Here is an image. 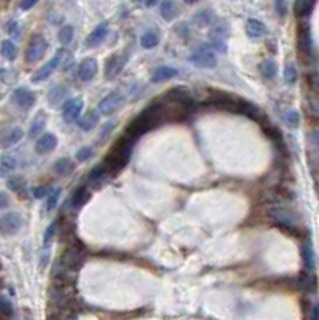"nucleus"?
Returning a JSON list of instances; mask_svg holds the SVG:
<instances>
[{
	"label": "nucleus",
	"mask_w": 319,
	"mask_h": 320,
	"mask_svg": "<svg viewBox=\"0 0 319 320\" xmlns=\"http://www.w3.org/2000/svg\"><path fill=\"white\" fill-rule=\"evenodd\" d=\"M167 98L172 99L174 102H177L178 106H189V104H191V101H193L191 93H189L186 88H180V86H178V88L170 90L169 94H167Z\"/></svg>",
	"instance_id": "17"
},
{
	"label": "nucleus",
	"mask_w": 319,
	"mask_h": 320,
	"mask_svg": "<svg viewBox=\"0 0 319 320\" xmlns=\"http://www.w3.org/2000/svg\"><path fill=\"white\" fill-rule=\"evenodd\" d=\"M189 63L201 67V69H213L217 66L218 59H217V55H215V50L212 47L201 45L191 51V55H189Z\"/></svg>",
	"instance_id": "2"
},
{
	"label": "nucleus",
	"mask_w": 319,
	"mask_h": 320,
	"mask_svg": "<svg viewBox=\"0 0 319 320\" xmlns=\"http://www.w3.org/2000/svg\"><path fill=\"white\" fill-rule=\"evenodd\" d=\"M98 72V63L95 58H85L84 61H81L79 69H77V77L82 82H90Z\"/></svg>",
	"instance_id": "10"
},
{
	"label": "nucleus",
	"mask_w": 319,
	"mask_h": 320,
	"mask_svg": "<svg viewBox=\"0 0 319 320\" xmlns=\"http://www.w3.org/2000/svg\"><path fill=\"white\" fill-rule=\"evenodd\" d=\"M140 43H141V47L146 48V50H151L154 47H157L159 45V34L154 32V31L144 32L140 39Z\"/></svg>",
	"instance_id": "28"
},
{
	"label": "nucleus",
	"mask_w": 319,
	"mask_h": 320,
	"mask_svg": "<svg viewBox=\"0 0 319 320\" xmlns=\"http://www.w3.org/2000/svg\"><path fill=\"white\" fill-rule=\"evenodd\" d=\"M66 93H67V90L64 88L63 85H55L53 88L48 91V102L51 106H58L59 102L64 101ZM63 104H64V102H63Z\"/></svg>",
	"instance_id": "22"
},
{
	"label": "nucleus",
	"mask_w": 319,
	"mask_h": 320,
	"mask_svg": "<svg viewBox=\"0 0 319 320\" xmlns=\"http://www.w3.org/2000/svg\"><path fill=\"white\" fill-rule=\"evenodd\" d=\"M12 102L15 108H18L20 111H29L32 106L36 104V94H34L29 88H24L20 86L12 93Z\"/></svg>",
	"instance_id": "6"
},
{
	"label": "nucleus",
	"mask_w": 319,
	"mask_h": 320,
	"mask_svg": "<svg viewBox=\"0 0 319 320\" xmlns=\"http://www.w3.org/2000/svg\"><path fill=\"white\" fill-rule=\"evenodd\" d=\"M309 140H311V143L316 146V148H319V130H314V132L309 135Z\"/></svg>",
	"instance_id": "46"
},
{
	"label": "nucleus",
	"mask_w": 319,
	"mask_h": 320,
	"mask_svg": "<svg viewBox=\"0 0 319 320\" xmlns=\"http://www.w3.org/2000/svg\"><path fill=\"white\" fill-rule=\"evenodd\" d=\"M260 72L266 80H273L276 74H278V64H276V61L271 58L265 59V61L260 63Z\"/></svg>",
	"instance_id": "21"
},
{
	"label": "nucleus",
	"mask_w": 319,
	"mask_h": 320,
	"mask_svg": "<svg viewBox=\"0 0 319 320\" xmlns=\"http://www.w3.org/2000/svg\"><path fill=\"white\" fill-rule=\"evenodd\" d=\"M273 216H274L276 221L282 223L284 226L289 228V229H292V228L295 226V221H297L295 215L292 213V211H289L287 208H274L273 210Z\"/></svg>",
	"instance_id": "18"
},
{
	"label": "nucleus",
	"mask_w": 319,
	"mask_h": 320,
	"mask_svg": "<svg viewBox=\"0 0 319 320\" xmlns=\"http://www.w3.org/2000/svg\"><path fill=\"white\" fill-rule=\"evenodd\" d=\"M15 310H13V304L10 302V299L0 295V315H4L5 318L13 317Z\"/></svg>",
	"instance_id": "34"
},
{
	"label": "nucleus",
	"mask_w": 319,
	"mask_h": 320,
	"mask_svg": "<svg viewBox=\"0 0 319 320\" xmlns=\"http://www.w3.org/2000/svg\"><path fill=\"white\" fill-rule=\"evenodd\" d=\"M316 0H295V5H294V10L295 15L298 18H305L309 13H311L313 7H314Z\"/></svg>",
	"instance_id": "25"
},
{
	"label": "nucleus",
	"mask_w": 319,
	"mask_h": 320,
	"mask_svg": "<svg viewBox=\"0 0 319 320\" xmlns=\"http://www.w3.org/2000/svg\"><path fill=\"white\" fill-rule=\"evenodd\" d=\"M7 32L10 34V36L13 39H18L20 37V34H21V29H20V24L18 21H10L7 26Z\"/></svg>",
	"instance_id": "38"
},
{
	"label": "nucleus",
	"mask_w": 319,
	"mask_h": 320,
	"mask_svg": "<svg viewBox=\"0 0 319 320\" xmlns=\"http://www.w3.org/2000/svg\"><path fill=\"white\" fill-rule=\"evenodd\" d=\"M89 200V191L85 187H81L77 189V191L74 192V197H72V205L75 206V208H79V206H82L85 202Z\"/></svg>",
	"instance_id": "35"
},
{
	"label": "nucleus",
	"mask_w": 319,
	"mask_h": 320,
	"mask_svg": "<svg viewBox=\"0 0 319 320\" xmlns=\"http://www.w3.org/2000/svg\"><path fill=\"white\" fill-rule=\"evenodd\" d=\"M0 51H2V56L8 61H15L16 56H18V48L12 40H4L2 45H0Z\"/></svg>",
	"instance_id": "27"
},
{
	"label": "nucleus",
	"mask_w": 319,
	"mask_h": 320,
	"mask_svg": "<svg viewBox=\"0 0 319 320\" xmlns=\"http://www.w3.org/2000/svg\"><path fill=\"white\" fill-rule=\"evenodd\" d=\"M58 146V138L53 133H44L36 141V152L39 154H48L55 151Z\"/></svg>",
	"instance_id": "13"
},
{
	"label": "nucleus",
	"mask_w": 319,
	"mask_h": 320,
	"mask_svg": "<svg viewBox=\"0 0 319 320\" xmlns=\"http://www.w3.org/2000/svg\"><path fill=\"white\" fill-rule=\"evenodd\" d=\"M55 173L59 176H66V175H71V171L74 170V163L69 160L67 157H63V159H59L56 163H55V167H53Z\"/></svg>",
	"instance_id": "29"
},
{
	"label": "nucleus",
	"mask_w": 319,
	"mask_h": 320,
	"mask_svg": "<svg viewBox=\"0 0 319 320\" xmlns=\"http://www.w3.org/2000/svg\"><path fill=\"white\" fill-rule=\"evenodd\" d=\"M185 4H188V5H193V4H196V2H199V0H183Z\"/></svg>",
	"instance_id": "51"
},
{
	"label": "nucleus",
	"mask_w": 319,
	"mask_h": 320,
	"mask_svg": "<svg viewBox=\"0 0 319 320\" xmlns=\"http://www.w3.org/2000/svg\"><path fill=\"white\" fill-rule=\"evenodd\" d=\"M18 167V162L10 154H4L0 155V176H5L8 173H12L13 170H16Z\"/></svg>",
	"instance_id": "20"
},
{
	"label": "nucleus",
	"mask_w": 319,
	"mask_h": 320,
	"mask_svg": "<svg viewBox=\"0 0 319 320\" xmlns=\"http://www.w3.org/2000/svg\"><path fill=\"white\" fill-rule=\"evenodd\" d=\"M157 2H159V0H146V5H148V7H154Z\"/></svg>",
	"instance_id": "50"
},
{
	"label": "nucleus",
	"mask_w": 319,
	"mask_h": 320,
	"mask_svg": "<svg viewBox=\"0 0 319 320\" xmlns=\"http://www.w3.org/2000/svg\"><path fill=\"white\" fill-rule=\"evenodd\" d=\"M77 124H79V127L84 130V132H90L92 128L97 127V124H98V116L95 114V112H89V114H85L82 119L77 120Z\"/></svg>",
	"instance_id": "30"
},
{
	"label": "nucleus",
	"mask_w": 319,
	"mask_h": 320,
	"mask_svg": "<svg viewBox=\"0 0 319 320\" xmlns=\"http://www.w3.org/2000/svg\"><path fill=\"white\" fill-rule=\"evenodd\" d=\"M128 56L127 55H113L106 63V77L108 79H114L117 74H120L122 67L125 66Z\"/></svg>",
	"instance_id": "14"
},
{
	"label": "nucleus",
	"mask_w": 319,
	"mask_h": 320,
	"mask_svg": "<svg viewBox=\"0 0 319 320\" xmlns=\"http://www.w3.org/2000/svg\"><path fill=\"white\" fill-rule=\"evenodd\" d=\"M47 48H48V43L45 40V37L42 36V34H34V36L29 39L28 43V48H26V55L24 59L28 64H34L40 61L44 55L47 53Z\"/></svg>",
	"instance_id": "3"
},
{
	"label": "nucleus",
	"mask_w": 319,
	"mask_h": 320,
	"mask_svg": "<svg viewBox=\"0 0 319 320\" xmlns=\"http://www.w3.org/2000/svg\"><path fill=\"white\" fill-rule=\"evenodd\" d=\"M58 39H59V42L63 43V45H69V43H71L72 39H74V28H72V26H69V24L63 26V28L59 29V32H58Z\"/></svg>",
	"instance_id": "31"
},
{
	"label": "nucleus",
	"mask_w": 319,
	"mask_h": 320,
	"mask_svg": "<svg viewBox=\"0 0 319 320\" xmlns=\"http://www.w3.org/2000/svg\"><path fill=\"white\" fill-rule=\"evenodd\" d=\"M75 157H77V160H79V162L89 160L92 157V148H81L79 151H77Z\"/></svg>",
	"instance_id": "40"
},
{
	"label": "nucleus",
	"mask_w": 319,
	"mask_h": 320,
	"mask_svg": "<svg viewBox=\"0 0 319 320\" xmlns=\"http://www.w3.org/2000/svg\"><path fill=\"white\" fill-rule=\"evenodd\" d=\"M23 226V216L18 211H8L0 216V232L4 236L16 234Z\"/></svg>",
	"instance_id": "5"
},
{
	"label": "nucleus",
	"mask_w": 319,
	"mask_h": 320,
	"mask_svg": "<svg viewBox=\"0 0 319 320\" xmlns=\"http://www.w3.org/2000/svg\"><path fill=\"white\" fill-rule=\"evenodd\" d=\"M7 205H8V195L0 191V208H2V206H7Z\"/></svg>",
	"instance_id": "48"
},
{
	"label": "nucleus",
	"mask_w": 319,
	"mask_h": 320,
	"mask_svg": "<svg viewBox=\"0 0 319 320\" xmlns=\"http://www.w3.org/2000/svg\"><path fill=\"white\" fill-rule=\"evenodd\" d=\"M64 53H66L64 50H58L56 55H55L53 58H51L50 61H47L44 66H42L40 69H37V71L32 74L31 80H32L34 83H39V82H44V80L50 79V75L53 74V72L56 71V69L59 67V63H61V59H63Z\"/></svg>",
	"instance_id": "4"
},
{
	"label": "nucleus",
	"mask_w": 319,
	"mask_h": 320,
	"mask_svg": "<svg viewBox=\"0 0 319 320\" xmlns=\"http://www.w3.org/2000/svg\"><path fill=\"white\" fill-rule=\"evenodd\" d=\"M177 13H178V8L174 0H164L161 4V15L166 21H172L177 16Z\"/></svg>",
	"instance_id": "24"
},
{
	"label": "nucleus",
	"mask_w": 319,
	"mask_h": 320,
	"mask_svg": "<svg viewBox=\"0 0 319 320\" xmlns=\"http://www.w3.org/2000/svg\"><path fill=\"white\" fill-rule=\"evenodd\" d=\"M23 135H24L23 128L16 125L0 130V148H12L13 144L21 141Z\"/></svg>",
	"instance_id": "9"
},
{
	"label": "nucleus",
	"mask_w": 319,
	"mask_h": 320,
	"mask_svg": "<svg viewBox=\"0 0 319 320\" xmlns=\"http://www.w3.org/2000/svg\"><path fill=\"white\" fill-rule=\"evenodd\" d=\"M108 31H109V24L108 21L105 23H100L97 28H95L90 34H89V37H87V47L93 48V47H98L101 45L103 42H105L106 36H108Z\"/></svg>",
	"instance_id": "12"
},
{
	"label": "nucleus",
	"mask_w": 319,
	"mask_h": 320,
	"mask_svg": "<svg viewBox=\"0 0 319 320\" xmlns=\"http://www.w3.org/2000/svg\"><path fill=\"white\" fill-rule=\"evenodd\" d=\"M284 124H286L289 128H297L300 125V114L298 111L290 109L284 114Z\"/></svg>",
	"instance_id": "32"
},
{
	"label": "nucleus",
	"mask_w": 319,
	"mask_h": 320,
	"mask_svg": "<svg viewBox=\"0 0 319 320\" xmlns=\"http://www.w3.org/2000/svg\"><path fill=\"white\" fill-rule=\"evenodd\" d=\"M84 109V99L82 98H71L63 104V119L64 122L72 124L77 119H81V112Z\"/></svg>",
	"instance_id": "7"
},
{
	"label": "nucleus",
	"mask_w": 319,
	"mask_h": 320,
	"mask_svg": "<svg viewBox=\"0 0 319 320\" xmlns=\"http://www.w3.org/2000/svg\"><path fill=\"white\" fill-rule=\"evenodd\" d=\"M178 75V71L175 67H170V66H159L154 69V72L151 75V82L154 83H161V82H166L174 79V77Z\"/></svg>",
	"instance_id": "16"
},
{
	"label": "nucleus",
	"mask_w": 319,
	"mask_h": 320,
	"mask_svg": "<svg viewBox=\"0 0 319 320\" xmlns=\"http://www.w3.org/2000/svg\"><path fill=\"white\" fill-rule=\"evenodd\" d=\"M298 79V72H297V67L295 64L289 63L286 67H284V80H286L289 85H294Z\"/></svg>",
	"instance_id": "33"
},
{
	"label": "nucleus",
	"mask_w": 319,
	"mask_h": 320,
	"mask_svg": "<svg viewBox=\"0 0 319 320\" xmlns=\"http://www.w3.org/2000/svg\"><path fill=\"white\" fill-rule=\"evenodd\" d=\"M213 12L212 10H202L199 13L194 15L193 18V23L197 26V28H207V26H210L212 21H213Z\"/></svg>",
	"instance_id": "26"
},
{
	"label": "nucleus",
	"mask_w": 319,
	"mask_h": 320,
	"mask_svg": "<svg viewBox=\"0 0 319 320\" xmlns=\"http://www.w3.org/2000/svg\"><path fill=\"white\" fill-rule=\"evenodd\" d=\"M301 258H303L306 271L313 272L314 271V252H313V247L309 242H306V244H303V247H301Z\"/></svg>",
	"instance_id": "23"
},
{
	"label": "nucleus",
	"mask_w": 319,
	"mask_h": 320,
	"mask_svg": "<svg viewBox=\"0 0 319 320\" xmlns=\"http://www.w3.org/2000/svg\"><path fill=\"white\" fill-rule=\"evenodd\" d=\"M309 320H319V306H314L309 314Z\"/></svg>",
	"instance_id": "47"
},
{
	"label": "nucleus",
	"mask_w": 319,
	"mask_h": 320,
	"mask_svg": "<svg viewBox=\"0 0 319 320\" xmlns=\"http://www.w3.org/2000/svg\"><path fill=\"white\" fill-rule=\"evenodd\" d=\"M266 26L262 23V21H258V20H247L246 23V34H247V37L249 39H252V40H258V39H262L266 36Z\"/></svg>",
	"instance_id": "15"
},
{
	"label": "nucleus",
	"mask_w": 319,
	"mask_h": 320,
	"mask_svg": "<svg viewBox=\"0 0 319 320\" xmlns=\"http://www.w3.org/2000/svg\"><path fill=\"white\" fill-rule=\"evenodd\" d=\"M308 108L313 114L319 116V96H309L308 98Z\"/></svg>",
	"instance_id": "43"
},
{
	"label": "nucleus",
	"mask_w": 319,
	"mask_h": 320,
	"mask_svg": "<svg viewBox=\"0 0 319 320\" xmlns=\"http://www.w3.org/2000/svg\"><path fill=\"white\" fill-rule=\"evenodd\" d=\"M59 195H61V189L59 187H55L53 191H51L48 194V200H47V210H53L58 200H59Z\"/></svg>",
	"instance_id": "36"
},
{
	"label": "nucleus",
	"mask_w": 319,
	"mask_h": 320,
	"mask_svg": "<svg viewBox=\"0 0 319 320\" xmlns=\"http://www.w3.org/2000/svg\"><path fill=\"white\" fill-rule=\"evenodd\" d=\"M308 83H309V86H311V90H313L314 93H319V72L309 74V77H308Z\"/></svg>",
	"instance_id": "41"
},
{
	"label": "nucleus",
	"mask_w": 319,
	"mask_h": 320,
	"mask_svg": "<svg viewBox=\"0 0 319 320\" xmlns=\"http://www.w3.org/2000/svg\"><path fill=\"white\" fill-rule=\"evenodd\" d=\"M45 195H48V189L45 186H37L34 189V197L36 198H44Z\"/></svg>",
	"instance_id": "44"
},
{
	"label": "nucleus",
	"mask_w": 319,
	"mask_h": 320,
	"mask_svg": "<svg viewBox=\"0 0 319 320\" xmlns=\"http://www.w3.org/2000/svg\"><path fill=\"white\" fill-rule=\"evenodd\" d=\"M23 320H32V315L29 312V309H24V312H23Z\"/></svg>",
	"instance_id": "49"
},
{
	"label": "nucleus",
	"mask_w": 319,
	"mask_h": 320,
	"mask_svg": "<svg viewBox=\"0 0 319 320\" xmlns=\"http://www.w3.org/2000/svg\"><path fill=\"white\" fill-rule=\"evenodd\" d=\"M122 93L119 91H111L109 94H106L105 98H103L98 102V111L100 114L103 116H111L114 111H117V108L122 104Z\"/></svg>",
	"instance_id": "8"
},
{
	"label": "nucleus",
	"mask_w": 319,
	"mask_h": 320,
	"mask_svg": "<svg viewBox=\"0 0 319 320\" xmlns=\"http://www.w3.org/2000/svg\"><path fill=\"white\" fill-rule=\"evenodd\" d=\"M274 10L281 18L287 13V0H274Z\"/></svg>",
	"instance_id": "39"
},
{
	"label": "nucleus",
	"mask_w": 319,
	"mask_h": 320,
	"mask_svg": "<svg viewBox=\"0 0 319 320\" xmlns=\"http://www.w3.org/2000/svg\"><path fill=\"white\" fill-rule=\"evenodd\" d=\"M55 232H56V223L50 224V226L47 228V231H45V236H44V244L45 245H48L50 240L55 237Z\"/></svg>",
	"instance_id": "42"
},
{
	"label": "nucleus",
	"mask_w": 319,
	"mask_h": 320,
	"mask_svg": "<svg viewBox=\"0 0 319 320\" xmlns=\"http://www.w3.org/2000/svg\"><path fill=\"white\" fill-rule=\"evenodd\" d=\"M45 127H47V116L44 114V112H39V114L36 116V119L32 120L31 127H29V138H37V136L40 138Z\"/></svg>",
	"instance_id": "19"
},
{
	"label": "nucleus",
	"mask_w": 319,
	"mask_h": 320,
	"mask_svg": "<svg viewBox=\"0 0 319 320\" xmlns=\"http://www.w3.org/2000/svg\"><path fill=\"white\" fill-rule=\"evenodd\" d=\"M8 187L15 192L23 194V189L26 187V181L23 178H12L10 181H8Z\"/></svg>",
	"instance_id": "37"
},
{
	"label": "nucleus",
	"mask_w": 319,
	"mask_h": 320,
	"mask_svg": "<svg viewBox=\"0 0 319 320\" xmlns=\"http://www.w3.org/2000/svg\"><path fill=\"white\" fill-rule=\"evenodd\" d=\"M298 48L301 53L311 55L313 51V42H311V31H309V26L306 23H301L298 28Z\"/></svg>",
	"instance_id": "11"
},
{
	"label": "nucleus",
	"mask_w": 319,
	"mask_h": 320,
	"mask_svg": "<svg viewBox=\"0 0 319 320\" xmlns=\"http://www.w3.org/2000/svg\"><path fill=\"white\" fill-rule=\"evenodd\" d=\"M133 143L135 140L130 136H125L122 140H119V143L114 146L113 151L108 154L105 162L101 163V165L105 167L106 173H117L127 165L133 151Z\"/></svg>",
	"instance_id": "1"
},
{
	"label": "nucleus",
	"mask_w": 319,
	"mask_h": 320,
	"mask_svg": "<svg viewBox=\"0 0 319 320\" xmlns=\"http://www.w3.org/2000/svg\"><path fill=\"white\" fill-rule=\"evenodd\" d=\"M37 2L39 0H21V10H24V12H28V10H31V8H34L37 5Z\"/></svg>",
	"instance_id": "45"
}]
</instances>
